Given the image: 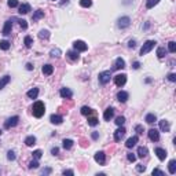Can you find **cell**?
I'll return each mask as SVG.
<instances>
[{"instance_id": "cell-31", "label": "cell", "mask_w": 176, "mask_h": 176, "mask_svg": "<svg viewBox=\"0 0 176 176\" xmlns=\"http://www.w3.org/2000/svg\"><path fill=\"white\" fill-rule=\"evenodd\" d=\"M25 145H26V146H33V145H36V138H35L33 135L28 136V138L25 139Z\"/></svg>"}, {"instance_id": "cell-12", "label": "cell", "mask_w": 176, "mask_h": 176, "mask_svg": "<svg viewBox=\"0 0 176 176\" xmlns=\"http://www.w3.org/2000/svg\"><path fill=\"white\" fill-rule=\"evenodd\" d=\"M59 95H61L63 99H70V98L73 96V92H72V90H69V88H61Z\"/></svg>"}, {"instance_id": "cell-15", "label": "cell", "mask_w": 176, "mask_h": 176, "mask_svg": "<svg viewBox=\"0 0 176 176\" xmlns=\"http://www.w3.org/2000/svg\"><path fill=\"white\" fill-rule=\"evenodd\" d=\"M155 154H157V157H158V160H161V161H164L165 158H167V150H164V149H161V147H157L155 150Z\"/></svg>"}, {"instance_id": "cell-17", "label": "cell", "mask_w": 176, "mask_h": 176, "mask_svg": "<svg viewBox=\"0 0 176 176\" xmlns=\"http://www.w3.org/2000/svg\"><path fill=\"white\" fill-rule=\"evenodd\" d=\"M50 121H51L52 124H55V125H59V124H62V121H63V117L59 116V114H51Z\"/></svg>"}, {"instance_id": "cell-59", "label": "cell", "mask_w": 176, "mask_h": 176, "mask_svg": "<svg viewBox=\"0 0 176 176\" xmlns=\"http://www.w3.org/2000/svg\"><path fill=\"white\" fill-rule=\"evenodd\" d=\"M0 135H1V130H0Z\"/></svg>"}, {"instance_id": "cell-47", "label": "cell", "mask_w": 176, "mask_h": 176, "mask_svg": "<svg viewBox=\"0 0 176 176\" xmlns=\"http://www.w3.org/2000/svg\"><path fill=\"white\" fill-rule=\"evenodd\" d=\"M135 131L138 132V135H143V132H145V128H143L142 125H135Z\"/></svg>"}, {"instance_id": "cell-21", "label": "cell", "mask_w": 176, "mask_h": 176, "mask_svg": "<svg viewBox=\"0 0 176 176\" xmlns=\"http://www.w3.org/2000/svg\"><path fill=\"white\" fill-rule=\"evenodd\" d=\"M40 18H44V11H43V10H36V11L33 13V15H32V21L36 22Z\"/></svg>"}, {"instance_id": "cell-1", "label": "cell", "mask_w": 176, "mask_h": 176, "mask_svg": "<svg viewBox=\"0 0 176 176\" xmlns=\"http://www.w3.org/2000/svg\"><path fill=\"white\" fill-rule=\"evenodd\" d=\"M32 113H33V116H35V117H37V118L43 117V116H44V113H46V106H44V103H43V102H40V100L35 102V103H33V106H32Z\"/></svg>"}, {"instance_id": "cell-36", "label": "cell", "mask_w": 176, "mask_h": 176, "mask_svg": "<svg viewBox=\"0 0 176 176\" xmlns=\"http://www.w3.org/2000/svg\"><path fill=\"white\" fill-rule=\"evenodd\" d=\"M160 3V0H147L146 1V8H153L154 6H157Z\"/></svg>"}, {"instance_id": "cell-7", "label": "cell", "mask_w": 176, "mask_h": 176, "mask_svg": "<svg viewBox=\"0 0 176 176\" xmlns=\"http://www.w3.org/2000/svg\"><path fill=\"white\" fill-rule=\"evenodd\" d=\"M125 132H127V130L124 128L123 125H121V127H118V130L114 132V140H116V142H121V139L125 136Z\"/></svg>"}, {"instance_id": "cell-44", "label": "cell", "mask_w": 176, "mask_h": 176, "mask_svg": "<svg viewBox=\"0 0 176 176\" xmlns=\"http://www.w3.org/2000/svg\"><path fill=\"white\" fill-rule=\"evenodd\" d=\"M7 4H8V7L10 8H14V7H18V0H8L7 1Z\"/></svg>"}, {"instance_id": "cell-24", "label": "cell", "mask_w": 176, "mask_h": 176, "mask_svg": "<svg viewBox=\"0 0 176 176\" xmlns=\"http://www.w3.org/2000/svg\"><path fill=\"white\" fill-rule=\"evenodd\" d=\"M168 171L171 175H175L176 173V160H171L168 164Z\"/></svg>"}, {"instance_id": "cell-11", "label": "cell", "mask_w": 176, "mask_h": 176, "mask_svg": "<svg viewBox=\"0 0 176 176\" xmlns=\"http://www.w3.org/2000/svg\"><path fill=\"white\" fill-rule=\"evenodd\" d=\"M11 29H13V18L8 19V21H6L4 28H3V35H4V36H8V35L11 33Z\"/></svg>"}, {"instance_id": "cell-34", "label": "cell", "mask_w": 176, "mask_h": 176, "mask_svg": "<svg viewBox=\"0 0 176 176\" xmlns=\"http://www.w3.org/2000/svg\"><path fill=\"white\" fill-rule=\"evenodd\" d=\"M50 55H51L52 58H59V56H61V50H59V48H52V50L50 51Z\"/></svg>"}, {"instance_id": "cell-38", "label": "cell", "mask_w": 176, "mask_h": 176, "mask_svg": "<svg viewBox=\"0 0 176 176\" xmlns=\"http://www.w3.org/2000/svg\"><path fill=\"white\" fill-rule=\"evenodd\" d=\"M80 6L84 8H88L92 6V0H80Z\"/></svg>"}, {"instance_id": "cell-19", "label": "cell", "mask_w": 176, "mask_h": 176, "mask_svg": "<svg viewBox=\"0 0 176 176\" xmlns=\"http://www.w3.org/2000/svg\"><path fill=\"white\" fill-rule=\"evenodd\" d=\"M18 10H19V14H23V15H25V14H28V13L31 11V4H29V3H22Z\"/></svg>"}, {"instance_id": "cell-28", "label": "cell", "mask_w": 176, "mask_h": 176, "mask_svg": "<svg viewBox=\"0 0 176 176\" xmlns=\"http://www.w3.org/2000/svg\"><path fill=\"white\" fill-rule=\"evenodd\" d=\"M62 146H63L65 150H69V149H72V146H73V140L72 139H63L62 140Z\"/></svg>"}, {"instance_id": "cell-54", "label": "cell", "mask_w": 176, "mask_h": 176, "mask_svg": "<svg viewBox=\"0 0 176 176\" xmlns=\"http://www.w3.org/2000/svg\"><path fill=\"white\" fill-rule=\"evenodd\" d=\"M62 173H63V175H74V172H73L72 169H65Z\"/></svg>"}, {"instance_id": "cell-10", "label": "cell", "mask_w": 176, "mask_h": 176, "mask_svg": "<svg viewBox=\"0 0 176 176\" xmlns=\"http://www.w3.org/2000/svg\"><path fill=\"white\" fill-rule=\"evenodd\" d=\"M94 158H95V161H96L98 164L103 165V164L106 162V154H105V151H98V153L94 155Z\"/></svg>"}, {"instance_id": "cell-9", "label": "cell", "mask_w": 176, "mask_h": 176, "mask_svg": "<svg viewBox=\"0 0 176 176\" xmlns=\"http://www.w3.org/2000/svg\"><path fill=\"white\" fill-rule=\"evenodd\" d=\"M147 135H149V139H150L151 142H158V140H160V132L157 130H154V128L149 130Z\"/></svg>"}, {"instance_id": "cell-5", "label": "cell", "mask_w": 176, "mask_h": 176, "mask_svg": "<svg viewBox=\"0 0 176 176\" xmlns=\"http://www.w3.org/2000/svg\"><path fill=\"white\" fill-rule=\"evenodd\" d=\"M130 25H131L130 17H121V18L117 21V26H118L120 29H125V28H128Z\"/></svg>"}, {"instance_id": "cell-23", "label": "cell", "mask_w": 176, "mask_h": 176, "mask_svg": "<svg viewBox=\"0 0 176 176\" xmlns=\"http://www.w3.org/2000/svg\"><path fill=\"white\" fill-rule=\"evenodd\" d=\"M66 56L73 62L78 61V51H68V52H66Z\"/></svg>"}, {"instance_id": "cell-32", "label": "cell", "mask_w": 176, "mask_h": 176, "mask_svg": "<svg viewBox=\"0 0 176 176\" xmlns=\"http://www.w3.org/2000/svg\"><path fill=\"white\" fill-rule=\"evenodd\" d=\"M39 37L41 39V40H47V39L50 37V32L46 31V29H41L40 33H39Z\"/></svg>"}, {"instance_id": "cell-8", "label": "cell", "mask_w": 176, "mask_h": 176, "mask_svg": "<svg viewBox=\"0 0 176 176\" xmlns=\"http://www.w3.org/2000/svg\"><path fill=\"white\" fill-rule=\"evenodd\" d=\"M114 83L117 87H123V85H125V83H127V74H117V76L114 77Z\"/></svg>"}, {"instance_id": "cell-35", "label": "cell", "mask_w": 176, "mask_h": 176, "mask_svg": "<svg viewBox=\"0 0 176 176\" xmlns=\"http://www.w3.org/2000/svg\"><path fill=\"white\" fill-rule=\"evenodd\" d=\"M165 55H167V50H165L164 47H158V48H157V56H158V58H164Z\"/></svg>"}, {"instance_id": "cell-46", "label": "cell", "mask_w": 176, "mask_h": 176, "mask_svg": "<svg viewBox=\"0 0 176 176\" xmlns=\"http://www.w3.org/2000/svg\"><path fill=\"white\" fill-rule=\"evenodd\" d=\"M127 158H128L130 162H135V161H136V155H135L133 153H128L127 154Z\"/></svg>"}, {"instance_id": "cell-22", "label": "cell", "mask_w": 176, "mask_h": 176, "mask_svg": "<svg viewBox=\"0 0 176 176\" xmlns=\"http://www.w3.org/2000/svg\"><path fill=\"white\" fill-rule=\"evenodd\" d=\"M125 68V61L123 58H117L114 62V70H120V69H124Z\"/></svg>"}, {"instance_id": "cell-18", "label": "cell", "mask_w": 176, "mask_h": 176, "mask_svg": "<svg viewBox=\"0 0 176 176\" xmlns=\"http://www.w3.org/2000/svg\"><path fill=\"white\" fill-rule=\"evenodd\" d=\"M138 140H139V138L135 135V136H132V138H130L127 142H125V146L128 147V149H132L133 146H136V143H138Z\"/></svg>"}, {"instance_id": "cell-55", "label": "cell", "mask_w": 176, "mask_h": 176, "mask_svg": "<svg viewBox=\"0 0 176 176\" xmlns=\"http://www.w3.org/2000/svg\"><path fill=\"white\" fill-rule=\"evenodd\" d=\"M51 172H52V169L51 168H44L43 169V175H50Z\"/></svg>"}, {"instance_id": "cell-57", "label": "cell", "mask_w": 176, "mask_h": 176, "mask_svg": "<svg viewBox=\"0 0 176 176\" xmlns=\"http://www.w3.org/2000/svg\"><path fill=\"white\" fill-rule=\"evenodd\" d=\"M132 68H133V69H135V70H138L139 68H140V63H139V62H133V65H132Z\"/></svg>"}, {"instance_id": "cell-29", "label": "cell", "mask_w": 176, "mask_h": 176, "mask_svg": "<svg viewBox=\"0 0 176 176\" xmlns=\"http://www.w3.org/2000/svg\"><path fill=\"white\" fill-rule=\"evenodd\" d=\"M10 80H11V77H10V76L1 77V78H0V90H3V88H4L8 83H10Z\"/></svg>"}, {"instance_id": "cell-48", "label": "cell", "mask_w": 176, "mask_h": 176, "mask_svg": "<svg viewBox=\"0 0 176 176\" xmlns=\"http://www.w3.org/2000/svg\"><path fill=\"white\" fill-rule=\"evenodd\" d=\"M7 160H10V161H14L15 160V153L13 151V150H10L7 153Z\"/></svg>"}, {"instance_id": "cell-53", "label": "cell", "mask_w": 176, "mask_h": 176, "mask_svg": "<svg viewBox=\"0 0 176 176\" xmlns=\"http://www.w3.org/2000/svg\"><path fill=\"white\" fill-rule=\"evenodd\" d=\"M58 153H59V149H58V147H52V149H51V154H52V155H58Z\"/></svg>"}, {"instance_id": "cell-33", "label": "cell", "mask_w": 176, "mask_h": 176, "mask_svg": "<svg viewBox=\"0 0 176 176\" xmlns=\"http://www.w3.org/2000/svg\"><path fill=\"white\" fill-rule=\"evenodd\" d=\"M8 48H10V41H7V40H1V41H0V50L7 51Z\"/></svg>"}, {"instance_id": "cell-13", "label": "cell", "mask_w": 176, "mask_h": 176, "mask_svg": "<svg viewBox=\"0 0 176 176\" xmlns=\"http://www.w3.org/2000/svg\"><path fill=\"white\" fill-rule=\"evenodd\" d=\"M113 117H114V109L113 107H107L106 110H105V113H103V118L106 121H110Z\"/></svg>"}, {"instance_id": "cell-50", "label": "cell", "mask_w": 176, "mask_h": 176, "mask_svg": "<svg viewBox=\"0 0 176 176\" xmlns=\"http://www.w3.org/2000/svg\"><path fill=\"white\" fill-rule=\"evenodd\" d=\"M153 175H161V176H164L165 173H164L162 171H160L158 168H155V169H153Z\"/></svg>"}, {"instance_id": "cell-26", "label": "cell", "mask_w": 176, "mask_h": 176, "mask_svg": "<svg viewBox=\"0 0 176 176\" xmlns=\"http://www.w3.org/2000/svg\"><path fill=\"white\" fill-rule=\"evenodd\" d=\"M145 121L147 124H153V123H155V121H157V117H155V114H154V113H149V114H146Z\"/></svg>"}, {"instance_id": "cell-27", "label": "cell", "mask_w": 176, "mask_h": 176, "mask_svg": "<svg viewBox=\"0 0 176 176\" xmlns=\"http://www.w3.org/2000/svg\"><path fill=\"white\" fill-rule=\"evenodd\" d=\"M26 95H28V98H31V99H36L39 95V90L37 88H32L29 91L26 92Z\"/></svg>"}, {"instance_id": "cell-52", "label": "cell", "mask_w": 176, "mask_h": 176, "mask_svg": "<svg viewBox=\"0 0 176 176\" xmlns=\"http://www.w3.org/2000/svg\"><path fill=\"white\" fill-rule=\"evenodd\" d=\"M135 46H136V41H135V40H130V41H128V47H130V48H135Z\"/></svg>"}, {"instance_id": "cell-25", "label": "cell", "mask_w": 176, "mask_h": 176, "mask_svg": "<svg viewBox=\"0 0 176 176\" xmlns=\"http://www.w3.org/2000/svg\"><path fill=\"white\" fill-rule=\"evenodd\" d=\"M147 154H149L147 147H145V146H140V147H138V155L140 157V158H145Z\"/></svg>"}, {"instance_id": "cell-43", "label": "cell", "mask_w": 176, "mask_h": 176, "mask_svg": "<svg viewBox=\"0 0 176 176\" xmlns=\"http://www.w3.org/2000/svg\"><path fill=\"white\" fill-rule=\"evenodd\" d=\"M114 123L117 124L118 127H121V125H123V124L125 123V117H123V116H120V117H117V118H116V121H114Z\"/></svg>"}, {"instance_id": "cell-14", "label": "cell", "mask_w": 176, "mask_h": 176, "mask_svg": "<svg viewBox=\"0 0 176 176\" xmlns=\"http://www.w3.org/2000/svg\"><path fill=\"white\" fill-rule=\"evenodd\" d=\"M128 98H130V94H128L127 91H118V92H117V99L120 100L121 103L127 102V100H128Z\"/></svg>"}, {"instance_id": "cell-51", "label": "cell", "mask_w": 176, "mask_h": 176, "mask_svg": "<svg viewBox=\"0 0 176 176\" xmlns=\"http://www.w3.org/2000/svg\"><path fill=\"white\" fill-rule=\"evenodd\" d=\"M136 171H138V172H145L146 167H145V165H140V164H139L138 167H136Z\"/></svg>"}, {"instance_id": "cell-42", "label": "cell", "mask_w": 176, "mask_h": 176, "mask_svg": "<svg viewBox=\"0 0 176 176\" xmlns=\"http://www.w3.org/2000/svg\"><path fill=\"white\" fill-rule=\"evenodd\" d=\"M39 165H40V164H39L37 160H35V158H33V160L29 162V168H31V169H37Z\"/></svg>"}, {"instance_id": "cell-40", "label": "cell", "mask_w": 176, "mask_h": 176, "mask_svg": "<svg viewBox=\"0 0 176 176\" xmlns=\"http://www.w3.org/2000/svg\"><path fill=\"white\" fill-rule=\"evenodd\" d=\"M168 51L169 52H176V43L175 41H169L168 43Z\"/></svg>"}, {"instance_id": "cell-6", "label": "cell", "mask_w": 176, "mask_h": 176, "mask_svg": "<svg viewBox=\"0 0 176 176\" xmlns=\"http://www.w3.org/2000/svg\"><path fill=\"white\" fill-rule=\"evenodd\" d=\"M19 123V117L18 116H14V117H10L7 121L4 123V128L6 130H10V128H13V127H15L17 124Z\"/></svg>"}, {"instance_id": "cell-41", "label": "cell", "mask_w": 176, "mask_h": 176, "mask_svg": "<svg viewBox=\"0 0 176 176\" xmlns=\"http://www.w3.org/2000/svg\"><path fill=\"white\" fill-rule=\"evenodd\" d=\"M32 155H33V158H35V160H40V158H41V155H43V151H41V150H35V151L32 153Z\"/></svg>"}, {"instance_id": "cell-56", "label": "cell", "mask_w": 176, "mask_h": 176, "mask_svg": "<svg viewBox=\"0 0 176 176\" xmlns=\"http://www.w3.org/2000/svg\"><path fill=\"white\" fill-rule=\"evenodd\" d=\"M91 138L94 139V140H96V139L99 138V133H98V132H92V133H91Z\"/></svg>"}, {"instance_id": "cell-45", "label": "cell", "mask_w": 176, "mask_h": 176, "mask_svg": "<svg viewBox=\"0 0 176 176\" xmlns=\"http://www.w3.org/2000/svg\"><path fill=\"white\" fill-rule=\"evenodd\" d=\"M18 22H19V26L22 28L23 31H26V29H28V22H26L25 19H18Z\"/></svg>"}, {"instance_id": "cell-4", "label": "cell", "mask_w": 176, "mask_h": 176, "mask_svg": "<svg viewBox=\"0 0 176 176\" xmlns=\"http://www.w3.org/2000/svg\"><path fill=\"white\" fill-rule=\"evenodd\" d=\"M73 48H74L76 51H78V52H84V51L88 50V46L85 44L83 40H76V41L73 43Z\"/></svg>"}, {"instance_id": "cell-30", "label": "cell", "mask_w": 176, "mask_h": 176, "mask_svg": "<svg viewBox=\"0 0 176 176\" xmlns=\"http://www.w3.org/2000/svg\"><path fill=\"white\" fill-rule=\"evenodd\" d=\"M80 112H81V114H83V116H87V117H88V116H91L92 113H94V110H92L91 107H88V106H83Z\"/></svg>"}, {"instance_id": "cell-39", "label": "cell", "mask_w": 176, "mask_h": 176, "mask_svg": "<svg viewBox=\"0 0 176 176\" xmlns=\"http://www.w3.org/2000/svg\"><path fill=\"white\" fill-rule=\"evenodd\" d=\"M23 43H25V47H26V48H31L32 44H33V40H32L31 36H26L25 40H23Z\"/></svg>"}, {"instance_id": "cell-16", "label": "cell", "mask_w": 176, "mask_h": 176, "mask_svg": "<svg viewBox=\"0 0 176 176\" xmlns=\"http://www.w3.org/2000/svg\"><path fill=\"white\" fill-rule=\"evenodd\" d=\"M158 123H160V130L162 131V132H169V131H171V124H169V121L161 120Z\"/></svg>"}, {"instance_id": "cell-3", "label": "cell", "mask_w": 176, "mask_h": 176, "mask_svg": "<svg viewBox=\"0 0 176 176\" xmlns=\"http://www.w3.org/2000/svg\"><path fill=\"white\" fill-rule=\"evenodd\" d=\"M99 83L100 84H107L109 81H110V78H112V72L110 70H105V72H100L99 73Z\"/></svg>"}, {"instance_id": "cell-2", "label": "cell", "mask_w": 176, "mask_h": 176, "mask_svg": "<svg viewBox=\"0 0 176 176\" xmlns=\"http://www.w3.org/2000/svg\"><path fill=\"white\" fill-rule=\"evenodd\" d=\"M155 44H157V43H155V40H147L145 44L142 46V48H140V55L143 56V55H146V54H149L154 48V46H155Z\"/></svg>"}, {"instance_id": "cell-20", "label": "cell", "mask_w": 176, "mask_h": 176, "mask_svg": "<svg viewBox=\"0 0 176 176\" xmlns=\"http://www.w3.org/2000/svg\"><path fill=\"white\" fill-rule=\"evenodd\" d=\"M41 72H43V74L50 76V74H52V73H54V66H52V65H50V63H47V65H44V66H43Z\"/></svg>"}, {"instance_id": "cell-49", "label": "cell", "mask_w": 176, "mask_h": 176, "mask_svg": "<svg viewBox=\"0 0 176 176\" xmlns=\"http://www.w3.org/2000/svg\"><path fill=\"white\" fill-rule=\"evenodd\" d=\"M168 80L171 81V83H175V81H176V74H175V73H169V74H168Z\"/></svg>"}, {"instance_id": "cell-37", "label": "cell", "mask_w": 176, "mask_h": 176, "mask_svg": "<svg viewBox=\"0 0 176 176\" xmlns=\"http://www.w3.org/2000/svg\"><path fill=\"white\" fill-rule=\"evenodd\" d=\"M98 124H99V120H98L96 117H88V125L95 127V125H98Z\"/></svg>"}, {"instance_id": "cell-60", "label": "cell", "mask_w": 176, "mask_h": 176, "mask_svg": "<svg viewBox=\"0 0 176 176\" xmlns=\"http://www.w3.org/2000/svg\"><path fill=\"white\" fill-rule=\"evenodd\" d=\"M51 1H54V0H51Z\"/></svg>"}, {"instance_id": "cell-58", "label": "cell", "mask_w": 176, "mask_h": 176, "mask_svg": "<svg viewBox=\"0 0 176 176\" xmlns=\"http://www.w3.org/2000/svg\"><path fill=\"white\" fill-rule=\"evenodd\" d=\"M33 68H35V66H33L32 63H26V69L28 70H33Z\"/></svg>"}]
</instances>
